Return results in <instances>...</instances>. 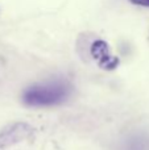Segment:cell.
<instances>
[{
  "mask_svg": "<svg viewBox=\"0 0 149 150\" xmlns=\"http://www.w3.org/2000/svg\"><path fill=\"white\" fill-rule=\"evenodd\" d=\"M74 93V86L65 76H52L29 84L21 92V103L28 108H53L65 104Z\"/></svg>",
  "mask_w": 149,
  "mask_h": 150,
  "instance_id": "1",
  "label": "cell"
},
{
  "mask_svg": "<svg viewBox=\"0 0 149 150\" xmlns=\"http://www.w3.org/2000/svg\"><path fill=\"white\" fill-rule=\"evenodd\" d=\"M33 128L26 122H12L0 130V150H8L15 145L29 140Z\"/></svg>",
  "mask_w": 149,
  "mask_h": 150,
  "instance_id": "2",
  "label": "cell"
},
{
  "mask_svg": "<svg viewBox=\"0 0 149 150\" xmlns=\"http://www.w3.org/2000/svg\"><path fill=\"white\" fill-rule=\"evenodd\" d=\"M116 150H149V132L145 129H133L119 138Z\"/></svg>",
  "mask_w": 149,
  "mask_h": 150,
  "instance_id": "3",
  "label": "cell"
},
{
  "mask_svg": "<svg viewBox=\"0 0 149 150\" xmlns=\"http://www.w3.org/2000/svg\"><path fill=\"white\" fill-rule=\"evenodd\" d=\"M132 5L135 7H141V8H148L149 9V0H128Z\"/></svg>",
  "mask_w": 149,
  "mask_h": 150,
  "instance_id": "4",
  "label": "cell"
}]
</instances>
